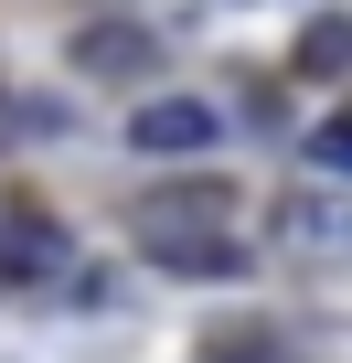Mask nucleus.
Listing matches in <instances>:
<instances>
[{
    "instance_id": "obj_1",
    "label": "nucleus",
    "mask_w": 352,
    "mask_h": 363,
    "mask_svg": "<svg viewBox=\"0 0 352 363\" xmlns=\"http://www.w3.org/2000/svg\"><path fill=\"white\" fill-rule=\"evenodd\" d=\"M225 214H235L225 182H160V193L139 203V246H149L160 267H182L193 246H214V235H225Z\"/></svg>"
},
{
    "instance_id": "obj_2",
    "label": "nucleus",
    "mask_w": 352,
    "mask_h": 363,
    "mask_svg": "<svg viewBox=\"0 0 352 363\" xmlns=\"http://www.w3.org/2000/svg\"><path fill=\"white\" fill-rule=\"evenodd\" d=\"M278 246H288V257H320V267H352V193L299 182V193L278 203Z\"/></svg>"
},
{
    "instance_id": "obj_3",
    "label": "nucleus",
    "mask_w": 352,
    "mask_h": 363,
    "mask_svg": "<svg viewBox=\"0 0 352 363\" xmlns=\"http://www.w3.org/2000/svg\"><path fill=\"white\" fill-rule=\"evenodd\" d=\"M225 139V118L203 107V96H149L139 118H128V150L139 160H193V150H214Z\"/></svg>"
},
{
    "instance_id": "obj_4",
    "label": "nucleus",
    "mask_w": 352,
    "mask_h": 363,
    "mask_svg": "<svg viewBox=\"0 0 352 363\" xmlns=\"http://www.w3.org/2000/svg\"><path fill=\"white\" fill-rule=\"evenodd\" d=\"M54 257H64V235L43 214H11V225H0V267H11V278H54Z\"/></svg>"
},
{
    "instance_id": "obj_5",
    "label": "nucleus",
    "mask_w": 352,
    "mask_h": 363,
    "mask_svg": "<svg viewBox=\"0 0 352 363\" xmlns=\"http://www.w3.org/2000/svg\"><path fill=\"white\" fill-rule=\"evenodd\" d=\"M86 75H149V33H75Z\"/></svg>"
},
{
    "instance_id": "obj_6",
    "label": "nucleus",
    "mask_w": 352,
    "mask_h": 363,
    "mask_svg": "<svg viewBox=\"0 0 352 363\" xmlns=\"http://www.w3.org/2000/svg\"><path fill=\"white\" fill-rule=\"evenodd\" d=\"M352 65V22H310L299 33V75H341Z\"/></svg>"
},
{
    "instance_id": "obj_7",
    "label": "nucleus",
    "mask_w": 352,
    "mask_h": 363,
    "mask_svg": "<svg viewBox=\"0 0 352 363\" xmlns=\"http://www.w3.org/2000/svg\"><path fill=\"white\" fill-rule=\"evenodd\" d=\"M310 171H341V182H352V118H331V128H310Z\"/></svg>"
}]
</instances>
